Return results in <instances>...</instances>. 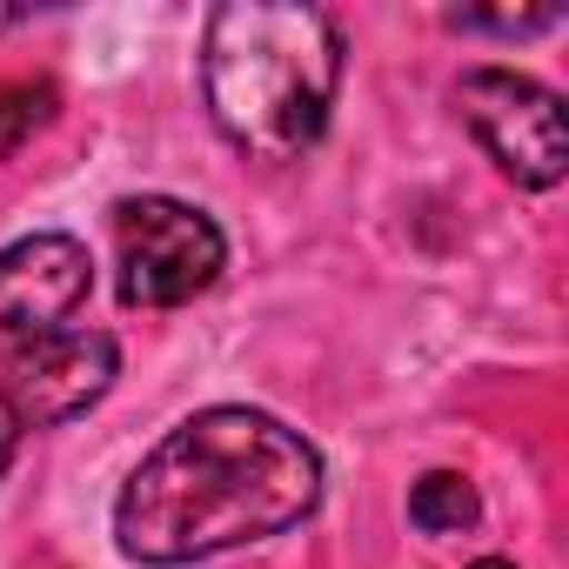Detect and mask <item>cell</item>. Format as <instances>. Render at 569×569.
I'll return each instance as SVG.
<instances>
[{
    "instance_id": "6da1fadb",
    "label": "cell",
    "mask_w": 569,
    "mask_h": 569,
    "mask_svg": "<svg viewBox=\"0 0 569 569\" xmlns=\"http://www.w3.org/2000/svg\"><path fill=\"white\" fill-rule=\"evenodd\" d=\"M322 502V456L268 409L214 402L174 422L114 496V542L134 562L181 569L296 529Z\"/></svg>"
},
{
    "instance_id": "7a4b0ae2",
    "label": "cell",
    "mask_w": 569,
    "mask_h": 569,
    "mask_svg": "<svg viewBox=\"0 0 569 569\" xmlns=\"http://www.w3.org/2000/svg\"><path fill=\"white\" fill-rule=\"evenodd\" d=\"M342 88V34L322 8L228 0L201 34V101L254 161H296L322 141Z\"/></svg>"
},
{
    "instance_id": "3957f363",
    "label": "cell",
    "mask_w": 569,
    "mask_h": 569,
    "mask_svg": "<svg viewBox=\"0 0 569 569\" xmlns=\"http://www.w3.org/2000/svg\"><path fill=\"white\" fill-rule=\"evenodd\" d=\"M114 254L128 309H181L221 274L228 241L201 208L174 194H128L114 201Z\"/></svg>"
},
{
    "instance_id": "277c9868",
    "label": "cell",
    "mask_w": 569,
    "mask_h": 569,
    "mask_svg": "<svg viewBox=\"0 0 569 569\" xmlns=\"http://www.w3.org/2000/svg\"><path fill=\"white\" fill-rule=\"evenodd\" d=\"M456 108L469 121V134L489 148V161L516 181V188H556L569 174V128H562V101L516 74V68H469L456 81Z\"/></svg>"
},
{
    "instance_id": "5b68a950",
    "label": "cell",
    "mask_w": 569,
    "mask_h": 569,
    "mask_svg": "<svg viewBox=\"0 0 569 569\" xmlns=\"http://www.w3.org/2000/svg\"><path fill=\"white\" fill-rule=\"evenodd\" d=\"M121 376V349L101 329H61L21 356L0 362V402L21 416V429H61L88 416Z\"/></svg>"
},
{
    "instance_id": "8992f818",
    "label": "cell",
    "mask_w": 569,
    "mask_h": 569,
    "mask_svg": "<svg viewBox=\"0 0 569 569\" xmlns=\"http://www.w3.org/2000/svg\"><path fill=\"white\" fill-rule=\"evenodd\" d=\"M94 289V261L74 234H21L0 248V362L68 329Z\"/></svg>"
},
{
    "instance_id": "52a82bcc",
    "label": "cell",
    "mask_w": 569,
    "mask_h": 569,
    "mask_svg": "<svg viewBox=\"0 0 569 569\" xmlns=\"http://www.w3.org/2000/svg\"><path fill=\"white\" fill-rule=\"evenodd\" d=\"M476 516H482V502H476L469 476H456V469H429V476L409 489V522H416L422 536H462Z\"/></svg>"
},
{
    "instance_id": "ba28073f",
    "label": "cell",
    "mask_w": 569,
    "mask_h": 569,
    "mask_svg": "<svg viewBox=\"0 0 569 569\" xmlns=\"http://www.w3.org/2000/svg\"><path fill=\"white\" fill-rule=\"evenodd\" d=\"M54 108H61L54 81H8L0 88V161L21 154V141H34L54 121Z\"/></svg>"
},
{
    "instance_id": "9c48e42d",
    "label": "cell",
    "mask_w": 569,
    "mask_h": 569,
    "mask_svg": "<svg viewBox=\"0 0 569 569\" xmlns=\"http://www.w3.org/2000/svg\"><path fill=\"white\" fill-rule=\"evenodd\" d=\"M14 449H21V416L0 402V476H8V462H14Z\"/></svg>"
},
{
    "instance_id": "30bf717a",
    "label": "cell",
    "mask_w": 569,
    "mask_h": 569,
    "mask_svg": "<svg viewBox=\"0 0 569 569\" xmlns=\"http://www.w3.org/2000/svg\"><path fill=\"white\" fill-rule=\"evenodd\" d=\"M469 569H516L509 556H482V562H469Z\"/></svg>"
}]
</instances>
